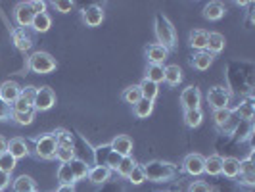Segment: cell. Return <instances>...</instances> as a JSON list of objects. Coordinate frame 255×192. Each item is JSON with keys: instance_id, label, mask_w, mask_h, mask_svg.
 I'll return each instance as SVG.
<instances>
[{"instance_id": "1", "label": "cell", "mask_w": 255, "mask_h": 192, "mask_svg": "<svg viewBox=\"0 0 255 192\" xmlns=\"http://www.w3.org/2000/svg\"><path fill=\"white\" fill-rule=\"evenodd\" d=\"M155 37H157V40H159L157 44L165 46L167 50L173 48L175 42H177L175 27H173V23L167 19L163 13H157V15H155Z\"/></svg>"}, {"instance_id": "2", "label": "cell", "mask_w": 255, "mask_h": 192, "mask_svg": "<svg viewBox=\"0 0 255 192\" xmlns=\"http://www.w3.org/2000/svg\"><path fill=\"white\" fill-rule=\"evenodd\" d=\"M142 169H144L146 179L153 181V183H165V181L173 179L175 173H177L175 166L165 164V162H157V160H155V162H150V164H146Z\"/></svg>"}, {"instance_id": "3", "label": "cell", "mask_w": 255, "mask_h": 192, "mask_svg": "<svg viewBox=\"0 0 255 192\" xmlns=\"http://www.w3.org/2000/svg\"><path fill=\"white\" fill-rule=\"evenodd\" d=\"M29 69L38 75H46L56 69V60L52 58L48 52H35L29 58Z\"/></svg>"}, {"instance_id": "4", "label": "cell", "mask_w": 255, "mask_h": 192, "mask_svg": "<svg viewBox=\"0 0 255 192\" xmlns=\"http://www.w3.org/2000/svg\"><path fill=\"white\" fill-rule=\"evenodd\" d=\"M213 119L217 123V127L223 131V133H234L236 125L240 123L238 115L234 114L232 110H215L213 112Z\"/></svg>"}, {"instance_id": "5", "label": "cell", "mask_w": 255, "mask_h": 192, "mask_svg": "<svg viewBox=\"0 0 255 192\" xmlns=\"http://www.w3.org/2000/svg\"><path fill=\"white\" fill-rule=\"evenodd\" d=\"M35 150H37V156L42 158V160H52L56 158V150H58V142H56V137L54 135H44L40 137L35 144Z\"/></svg>"}, {"instance_id": "6", "label": "cell", "mask_w": 255, "mask_h": 192, "mask_svg": "<svg viewBox=\"0 0 255 192\" xmlns=\"http://www.w3.org/2000/svg\"><path fill=\"white\" fill-rule=\"evenodd\" d=\"M207 100L213 106V110H229L230 92L225 87H213L207 92Z\"/></svg>"}, {"instance_id": "7", "label": "cell", "mask_w": 255, "mask_h": 192, "mask_svg": "<svg viewBox=\"0 0 255 192\" xmlns=\"http://www.w3.org/2000/svg\"><path fill=\"white\" fill-rule=\"evenodd\" d=\"M56 104V94L50 87H40L37 89V94H35V102H33V108L38 110V112H46L50 110L52 106Z\"/></svg>"}, {"instance_id": "8", "label": "cell", "mask_w": 255, "mask_h": 192, "mask_svg": "<svg viewBox=\"0 0 255 192\" xmlns=\"http://www.w3.org/2000/svg\"><path fill=\"white\" fill-rule=\"evenodd\" d=\"M35 94H37V89H35V87H25V89H21L17 100L12 104L13 106L12 112H29V110H35V108H33Z\"/></svg>"}, {"instance_id": "9", "label": "cell", "mask_w": 255, "mask_h": 192, "mask_svg": "<svg viewBox=\"0 0 255 192\" xmlns=\"http://www.w3.org/2000/svg\"><path fill=\"white\" fill-rule=\"evenodd\" d=\"M13 17H15V23L21 27V29H27L33 23V17H35V10L31 8L29 2H21L15 6L13 10Z\"/></svg>"}, {"instance_id": "10", "label": "cell", "mask_w": 255, "mask_h": 192, "mask_svg": "<svg viewBox=\"0 0 255 192\" xmlns=\"http://www.w3.org/2000/svg\"><path fill=\"white\" fill-rule=\"evenodd\" d=\"M184 171L192 175V177H200L202 173H204V167H205V158L204 156H200V154H188L186 158H184Z\"/></svg>"}, {"instance_id": "11", "label": "cell", "mask_w": 255, "mask_h": 192, "mask_svg": "<svg viewBox=\"0 0 255 192\" xmlns=\"http://www.w3.org/2000/svg\"><path fill=\"white\" fill-rule=\"evenodd\" d=\"M180 102L184 106V110H200V102H202V94L198 87H186L180 94Z\"/></svg>"}, {"instance_id": "12", "label": "cell", "mask_w": 255, "mask_h": 192, "mask_svg": "<svg viewBox=\"0 0 255 192\" xmlns=\"http://www.w3.org/2000/svg\"><path fill=\"white\" fill-rule=\"evenodd\" d=\"M19 92H21V89H19V85L15 81H4L0 85V100L10 106V104H13L17 100Z\"/></svg>"}, {"instance_id": "13", "label": "cell", "mask_w": 255, "mask_h": 192, "mask_svg": "<svg viewBox=\"0 0 255 192\" xmlns=\"http://www.w3.org/2000/svg\"><path fill=\"white\" fill-rule=\"evenodd\" d=\"M112 150L114 152H117L121 158H125V156H130V152H132V141L128 139L127 135H117L114 141H112Z\"/></svg>"}, {"instance_id": "14", "label": "cell", "mask_w": 255, "mask_h": 192, "mask_svg": "<svg viewBox=\"0 0 255 192\" xmlns=\"http://www.w3.org/2000/svg\"><path fill=\"white\" fill-rule=\"evenodd\" d=\"M83 21L89 27H98L102 25L104 21V10L100 6H89L85 12H83Z\"/></svg>"}, {"instance_id": "15", "label": "cell", "mask_w": 255, "mask_h": 192, "mask_svg": "<svg viewBox=\"0 0 255 192\" xmlns=\"http://www.w3.org/2000/svg\"><path fill=\"white\" fill-rule=\"evenodd\" d=\"M240 177L242 183L248 187H254L255 185V167H254V158L250 156L248 160L240 162Z\"/></svg>"}, {"instance_id": "16", "label": "cell", "mask_w": 255, "mask_h": 192, "mask_svg": "<svg viewBox=\"0 0 255 192\" xmlns=\"http://www.w3.org/2000/svg\"><path fill=\"white\" fill-rule=\"evenodd\" d=\"M167 50L165 46H161V44H150L148 46V50H146V56H148V60H150V64H157V65H163V62L167 60Z\"/></svg>"}, {"instance_id": "17", "label": "cell", "mask_w": 255, "mask_h": 192, "mask_svg": "<svg viewBox=\"0 0 255 192\" xmlns=\"http://www.w3.org/2000/svg\"><path fill=\"white\" fill-rule=\"evenodd\" d=\"M8 154L13 156L15 160H23L29 156V148H27V142L23 139H12L8 142Z\"/></svg>"}, {"instance_id": "18", "label": "cell", "mask_w": 255, "mask_h": 192, "mask_svg": "<svg viewBox=\"0 0 255 192\" xmlns=\"http://www.w3.org/2000/svg\"><path fill=\"white\" fill-rule=\"evenodd\" d=\"M13 44H15V48H19V50H29L31 46H33V38L31 35L27 33V29H15L13 31Z\"/></svg>"}, {"instance_id": "19", "label": "cell", "mask_w": 255, "mask_h": 192, "mask_svg": "<svg viewBox=\"0 0 255 192\" xmlns=\"http://www.w3.org/2000/svg\"><path fill=\"white\" fill-rule=\"evenodd\" d=\"M204 173L211 175V177L223 175V158L221 156H209V158H205Z\"/></svg>"}, {"instance_id": "20", "label": "cell", "mask_w": 255, "mask_h": 192, "mask_svg": "<svg viewBox=\"0 0 255 192\" xmlns=\"http://www.w3.org/2000/svg\"><path fill=\"white\" fill-rule=\"evenodd\" d=\"M35 189H37V185H35L33 177H29V175H19L12 185L13 192H37Z\"/></svg>"}, {"instance_id": "21", "label": "cell", "mask_w": 255, "mask_h": 192, "mask_svg": "<svg viewBox=\"0 0 255 192\" xmlns=\"http://www.w3.org/2000/svg\"><path fill=\"white\" fill-rule=\"evenodd\" d=\"M225 15V6L221 2H209L204 8V17L209 21H217Z\"/></svg>"}, {"instance_id": "22", "label": "cell", "mask_w": 255, "mask_h": 192, "mask_svg": "<svg viewBox=\"0 0 255 192\" xmlns=\"http://www.w3.org/2000/svg\"><path fill=\"white\" fill-rule=\"evenodd\" d=\"M163 81L171 87H177L180 81H182V69H180L177 64H171L165 67V75H163Z\"/></svg>"}, {"instance_id": "23", "label": "cell", "mask_w": 255, "mask_h": 192, "mask_svg": "<svg viewBox=\"0 0 255 192\" xmlns=\"http://www.w3.org/2000/svg\"><path fill=\"white\" fill-rule=\"evenodd\" d=\"M213 64V56L209 54V52H198L194 58H192V65H194V69H198V71H205V69H209V65Z\"/></svg>"}, {"instance_id": "24", "label": "cell", "mask_w": 255, "mask_h": 192, "mask_svg": "<svg viewBox=\"0 0 255 192\" xmlns=\"http://www.w3.org/2000/svg\"><path fill=\"white\" fill-rule=\"evenodd\" d=\"M207 52L213 56V54H219V52L225 48V37L221 33H209L207 35Z\"/></svg>"}, {"instance_id": "25", "label": "cell", "mask_w": 255, "mask_h": 192, "mask_svg": "<svg viewBox=\"0 0 255 192\" xmlns=\"http://www.w3.org/2000/svg\"><path fill=\"white\" fill-rule=\"evenodd\" d=\"M223 173L229 179L238 177L240 175V160H236V158H225L223 160Z\"/></svg>"}, {"instance_id": "26", "label": "cell", "mask_w": 255, "mask_h": 192, "mask_svg": "<svg viewBox=\"0 0 255 192\" xmlns=\"http://www.w3.org/2000/svg\"><path fill=\"white\" fill-rule=\"evenodd\" d=\"M110 175H112V169H108V167H94V169H90L89 171V179L90 183H94V185H104L106 181H110Z\"/></svg>"}, {"instance_id": "27", "label": "cell", "mask_w": 255, "mask_h": 192, "mask_svg": "<svg viewBox=\"0 0 255 192\" xmlns=\"http://www.w3.org/2000/svg\"><path fill=\"white\" fill-rule=\"evenodd\" d=\"M50 25H52V19H50V15H48V13H46V12L35 13L31 27H33L37 33H46V31L50 29Z\"/></svg>"}, {"instance_id": "28", "label": "cell", "mask_w": 255, "mask_h": 192, "mask_svg": "<svg viewBox=\"0 0 255 192\" xmlns=\"http://www.w3.org/2000/svg\"><path fill=\"white\" fill-rule=\"evenodd\" d=\"M207 35L209 33H205L204 29H196V31H192L190 33V46L192 48H196V50H205V46H207Z\"/></svg>"}, {"instance_id": "29", "label": "cell", "mask_w": 255, "mask_h": 192, "mask_svg": "<svg viewBox=\"0 0 255 192\" xmlns=\"http://www.w3.org/2000/svg\"><path fill=\"white\" fill-rule=\"evenodd\" d=\"M138 87H140L142 98H146V100H150V102H153V100L157 98V94H159V87H157L155 83H152V81H148V79H144Z\"/></svg>"}, {"instance_id": "30", "label": "cell", "mask_w": 255, "mask_h": 192, "mask_svg": "<svg viewBox=\"0 0 255 192\" xmlns=\"http://www.w3.org/2000/svg\"><path fill=\"white\" fill-rule=\"evenodd\" d=\"M234 114L238 115L240 121H252V119H254V114H255V108H254V104H252V100H244V102L236 108Z\"/></svg>"}, {"instance_id": "31", "label": "cell", "mask_w": 255, "mask_h": 192, "mask_svg": "<svg viewBox=\"0 0 255 192\" xmlns=\"http://www.w3.org/2000/svg\"><path fill=\"white\" fill-rule=\"evenodd\" d=\"M69 167H71V171H73V177H75V181L79 179H85L87 175H89V166H87V162H83V160H77V158H73L71 162H69Z\"/></svg>"}, {"instance_id": "32", "label": "cell", "mask_w": 255, "mask_h": 192, "mask_svg": "<svg viewBox=\"0 0 255 192\" xmlns=\"http://www.w3.org/2000/svg\"><path fill=\"white\" fill-rule=\"evenodd\" d=\"M163 75H165V67H163V65H157V64L148 65V73H146V79H148V81L159 85V83H163Z\"/></svg>"}, {"instance_id": "33", "label": "cell", "mask_w": 255, "mask_h": 192, "mask_svg": "<svg viewBox=\"0 0 255 192\" xmlns=\"http://www.w3.org/2000/svg\"><path fill=\"white\" fill-rule=\"evenodd\" d=\"M254 135V129H252V121H240L236 129H234V139L236 141H246L248 137Z\"/></svg>"}, {"instance_id": "34", "label": "cell", "mask_w": 255, "mask_h": 192, "mask_svg": "<svg viewBox=\"0 0 255 192\" xmlns=\"http://www.w3.org/2000/svg\"><path fill=\"white\" fill-rule=\"evenodd\" d=\"M152 112H153V102L146 100V98H140L138 102L134 104V115H136V117H140V119L148 117Z\"/></svg>"}, {"instance_id": "35", "label": "cell", "mask_w": 255, "mask_h": 192, "mask_svg": "<svg viewBox=\"0 0 255 192\" xmlns=\"http://www.w3.org/2000/svg\"><path fill=\"white\" fill-rule=\"evenodd\" d=\"M202 119H204L202 110H186V112H184V123H186L188 127H192V129L200 127Z\"/></svg>"}, {"instance_id": "36", "label": "cell", "mask_w": 255, "mask_h": 192, "mask_svg": "<svg viewBox=\"0 0 255 192\" xmlns=\"http://www.w3.org/2000/svg\"><path fill=\"white\" fill-rule=\"evenodd\" d=\"M140 98H142V92L138 85H130V87H127L125 92H123V100L127 104H132V106L138 102Z\"/></svg>"}, {"instance_id": "37", "label": "cell", "mask_w": 255, "mask_h": 192, "mask_svg": "<svg viewBox=\"0 0 255 192\" xmlns=\"http://www.w3.org/2000/svg\"><path fill=\"white\" fill-rule=\"evenodd\" d=\"M58 181H60V185H73L75 183V177H73V171H71L69 164H62L60 166V169H58Z\"/></svg>"}, {"instance_id": "38", "label": "cell", "mask_w": 255, "mask_h": 192, "mask_svg": "<svg viewBox=\"0 0 255 192\" xmlns=\"http://www.w3.org/2000/svg\"><path fill=\"white\" fill-rule=\"evenodd\" d=\"M35 119V110L29 112H12V121H15L17 125H31Z\"/></svg>"}, {"instance_id": "39", "label": "cell", "mask_w": 255, "mask_h": 192, "mask_svg": "<svg viewBox=\"0 0 255 192\" xmlns=\"http://www.w3.org/2000/svg\"><path fill=\"white\" fill-rule=\"evenodd\" d=\"M134 160H132V156H125V158H121V162H119V166H117V173L121 175V177H128V173L134 169Z\"/></svg>"}, {"instance_id": "40", "label": "cell", "mask_w": 255, "mask_h": 192, "mask_svg": "<svg viewBox=\"0 0 255 192\" xmlns=\"http://www.w3.org/2000/svg\"><path fill=\"white\" fill-rule=\"evenodd\" d=\"M112 152V146L106 144V146H98L94 150V160H96V166L98 167H106V162H108V156Z\"/></svg>"}, {"instance_id": "41", "label": "cell", "mask_w": 255, "mask_h": 192, "mask_svg": "<svg viewBox=\"0 0 255 192\" xmlns=\"http://www.w3.org/2000/svg\"><path fill=\"white\" fill-rule=\"evenodd\" d=\"M56 158H58L62 164H69V162L75 158V148H73V146H58Z\"/></svg>"}, {"instance_id": "42", "label": "cell", "mask_w": 255, "mask_h": 192, "mask_svg": "<svg viewBox=\"0 0 255 192\" xmlns=\"http://www.w3.org/2000/svg\"><path fill=\"white\" fill-rule=\"evenodd\" d=\"M15 158L10 156L8 152H4L0 156V171H4V173H12L13 169H15Z\"/></svg>"}, {"instance_id": "43", "label": "cell", "mask_w": 255, "mask_h": 192, "mask_svg": "<svg viewBox=\"0 0 255 192\" xmlns=\"http://www.w3.org/2000/svg\"><path fill=\"white\" fill-rule=\"evenodd\" d=\"M132 185H142L144 181H146V175H144V169H142L140 166H134V169L128 173V177H127Z\"/></svg>"}, {"instance_id": "44", "label": "cell", "mask_w": 255, "mask_h": 192, "mask_svg": "<svg viewBox=\"0 0 255 192\" xmlns=\"http://www.w3.org/2000/svg\"><path fill=\"white\" fill-rule=\"evenodd\" d=\"M54 137H56L58 146H73V139L67 131H58V133H54Z\"/></svg>"}, {"instance_id": "45", "label": "cell", "mask_w": 255, "mask_h": 192, "mask_svg": "<svg viewBox=\"0 0 255 192\" xmlns=\"http://www.w3.org/2000/svg\"><path fill=\"white\" fill-rule=\"evenodd\" d=\"M54 8H56L58 12L67 13V12H71L73 2H69V0H56V2H54Z\"/></svg>"}, {"instance_id": "46", "label": "cell", "mask_w": 255, "mask_h": 192, "mask_svg": "<svg viewBox=\"0 0 255 192\" xmlns=\"http://www.w3.org/2000/svg\"><path fill=\"white\" fill-rule=\"evenodd\" d=\"M119 162H121V156L117 152H110V156H108V162H106V167L108 169H117V166H119Z\"/></svg>"}, {"instance_id": "47", "label": "cell", "mask_w": 255, "mask_h": 192, "mask_svg": "<svg viewBox=\"0 0 255 192\" xmlns=\"http://www.w3.org/2000/svg\"><path fill=\"white\" fill-rule=\"evenodd\" d=\"M10 117H12V110H10V106L0 100V121H8Z\"/></svg>"}, {"instance_id": "48", "label": "cell", "mask_w": 255, "mask_h": 192, "mask_svg": "<svg viewBox=\"0 0 255 192\" xmlns=\"http://www.w3.org/2000/svg\"><path fill=\"white\" fill-rule=\"evenodd\" d=\"M190 192H211V189H209V185H207V183L198 181V183H194V185L190 187Z\"/></svg>"}, {"instance_id": "49", "label": "cell", "mask_w": 255, "mask_h": 192, "mask_svg": "<svg viewBox=\"0 0 255 192\" xmlns=\"http://www.w3.org/2000/svg\"><path fill=\"white\" fill-rule=\"evenodd\" d=\"M29 4H31V8L35 10V13L46 12V2H40V0H33V2H29Z\"/></svg>"}, {"instance_id": "50", "label": "cell", "mask_w": 255, "mask_h": 192, "mask_svg": "<svg viewBox=\"0 0 255 192\" xmlns=\"http://www.w3.org/2000/svg\"><path fill=\"white\" fill-rule=\"evenodd\" d=\"M10 173H4V171H0V192L4 191V189H8L10 187Z\"/></svg>"}, {"instance_id": "51", "label": "cell", "mask_w": 255, "mask_h": 192, "mask_svg": "<svg viewBox=\"0 0 255 192\" xmlns=\"http://www.w3.org/2000/svg\"><path fill=\"white\" fill-rule=\"evenodd\" d=\"M56 192H75V187L73 185H60V189Z\"/></svg>"}, {"instance_id": "52", "label": "cell", "mask_w": 255, "mask_h": 192, "mask_svg": "<svg viewBox=\"0 0 255 192\" xmlns=\"http://www.w3.org/2000/svg\"><path fill=\"white\" fill-rule=\"evenodd\" d=\"M4 152H8V141L4 137H0V156Z\"/></svg>"}]
</instances>
